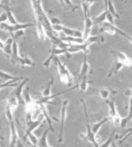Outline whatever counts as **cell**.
<instances>
[{
	"mask_svg": "<svg viewBox=\"0 0 132 147\" xmlns=\"http://www.w3.org/2000/svg\"><path fill=\"white\" fill-rule=\"evenodd\" d=\"M105 9H106L108 12L112 14L115 18H120V15L115 8V6L114 3H113L112 0H108L107 6H106V8Z\"/></svg>",
	"mask_w": 132,
	"mask_h": 147,
	"instance_id": "f1b7e54d",
	"label": "cell"
},
{
	"mask_svg": "<svg viewBox=\"0 0 132 147\" xmlns=\"http://www.w3.org/2000/svg\"><path fill=\"white\" fill-rule=\"evenodd\" d=\"M95 1L96 0H81V7L85 17L90 15V8Z\"/></svg>",
	"mask_w": 132,
	"mask_h": 147,
	"instance_id": "7402d4cb",
	"label": "cell"
},
{
	"mask_svg": "<svg viewBox=\"0 0 132 147\" xmlns=\"http://www.w3.org/2000/svg\"><path fill=\"white\" fill-rule=\"evenodd\" d=\"M13 43V39L12 37H10V38L7 39L4 42L3 49L2 50L5 54L9 57L11 56V53H12Z\"/></svg>",
	"mask_w": 132,
	"mask_h": 147,
	"instance_id": "603a6c76",
	"label": "cell"
},
{
	"mask_svg": "<svg viewBox=\"0 0 132 147\" xmlns=\"http://www.w3.org/2000/svg\"><path fill=\"white\" fill-rule=\"evenodd\" d=\"M114 18H115V17H114V16H113L112 14L108 11L107 15H106V20H107L108 22H109L112 24H115Z\"/></svg>",
	"mask_w": 132,
	"mask_h": 147,
	"instance_id": "60d3db41",
	"label": "cell"
},
{
	"mask_svg": "<svg viewBox=\"0 0 132 147\" xmlns=\"http://www.w3.org/2000/svg\"><path fill=\"white\" fill-rule=\"evenodd\" d=\"M24 34H25V30H18L14 32L12 35H11V37H12L13 40H17V39L21 38L22 36H24Z\"/></svg>",
	"mask_w": 132,
	"mask_h": 147,
	"instance_id": "8d00e7d4",
	"label": "cell"
},
{
	"mask_svg": "<svg viewBox=\"0 0 132 147\" xmlns=\"http://www.w3.org/2000/svg\"><path fill=\"white\" fill-rule=\"evenodd\" d=\"M121 35H122V36H123L124 37H125V38L128 39V41H129V42H130V43H131V44H132V36L128 35V34H127L126 33V32H122Z\"/></svg>",
	"mask_w": 132,
	"mask_h": 147,
	"instance_id": "7bdbcfd3",
	"label": "cell"
},
{
	"mask_svg": "<svg viewBox=\"0 0 132 147\" xmlns=\"http://www.w3.org/2000/svg\"><path fill=\"white\" fill-rule=\"evenodd\" d=\"M68 54L66 49H60V48L55 47V46L53 45L52 49L50 51V54L47 59H46L43 62L42 65L44 68H48L50 66V63L55 57H58V55H65Z\"/></svg>",
	"mask_w": 132,
	"mask_h": 147,
	"instance_id": "8992f818",
	"label": "cell"
},
{
	"mask_svg": "<svg viewBox=\"0 0 132 147\" xmlns=\"http://www.w3.org/2000/svg\"><path fill=\"white\" fill-rule=\"evenodd\" d=\"M54 78H52L49 81V82L48 83L47 86H46L45 88L43 89V91H42L41 96L46 97V96H48L51 95V89H52V87L53 86V84H54Z\"/></svg>",
	"mask_w": 132,
	"mask_h": 147,
	"instance_id": "4dcf8cb0",
	"label": "cell"
},
{
	"mask_svg": "<svg viewBox=\"0 0 132 147\" xmlns=\"http://www.w3.org/2000/svg\"><path fill=\"white\" fill-rule=\"evenodd\" d=\"M36 27L37 34H38V37L39 40L42 41H44L46 39V37L44 28L42 24L40 22H37V21H36Z\"/></svg>",
	"mask_w": 132,
	"mask_h": 147,
	"instance_id": "83f0119b",
	"label": "cell"
},
{
	"mask_svg": "<svg viewBox=\"0 0 132 147\" xmlns=\"http://www.w3.org/2000/svg\"><path fill=\"white\" fill-rule=\"evenodd\" d=\"M10 125V140H9V144L11 147H15L17 145L18 141V134L16 128L14 120L9 122Z\"/></svg>",
	"mask_w": 132,
	"mask_h": 147,
	"instance_id": "5bb4252c",
	"label": "cell"
},
{
	"mask_svg": "<svg viewBox=\"0 0 132 147\" xmlns=\"http://www.w3.org/2000/svg\"><path fill=\"white\" fill-rule=\"evenodd\" d=\"M63 1H64V3L65 4V5L69 7L70 8L73 9V11H75L77 7V6L73 4V3L72 2V1H71V0H63Z\"/></svg>",
	"mask_w": 132,
	"mask_h": 147,
	"instance_id": "f35d334b",
	"label": "cell"
},
{
	"mask_svg": "<svg viewBox=\"0 0 132 147\" xmlns=\"http://www.w3.org/2000/svg\"><path fill=\"white\" fill-rule=\"evenodd\" d=\"M69 103H70V100L69 99H65L63 101L62 107L61 111H60V129L58 135V140H57L60 143H61V142L63 141L65 121H66V119L67 111H68V107Z\"/></svg>",
	"mask_w": 132,
	"mask_h": 147,
	"instance_id": "277c9868",
	"label": "cell"
},
{
	"mask_svg": "<svg viewBox=\"0 0 132 147\" xmlns=\"http://www.w3.org/2000/svg\"><path fill=\"white\" fill-rule=\"evenodd\" d=\"M3 7L4 8L5 12L7 16H8V21L9 22V24H15L18 23V22L16 19L15 16H14L13 13L11 11V9L10 8V6H9V4L8 1L5 2V3L3 6Z\"/></svg>",
	"mask_w": 132,
	"mask_h": 147,
	"instance_id": "e0dca14e",
	"label": "cell"
},
{
	"mask_svg": "<svg viewBox=\"0 0 132 147\" xmlns=\"http://www.w3.org/2000/svg\"><path fill=\"white\" fill-rule=\"evenodd\" d=\"M106 104L108 107V112H109V121H112L113 119L118 118L121 116L119 114L118 112L116 106L115 105L114 98H112V100H108L106 101Z\"/></svg>",
	"mask_w": 132,
	"mask_h": 147,
	"instance_id": "7c38bea8",
	"label": "cell"
},
{
	"mask_svg": "<svg viewBox=\"0 0 132 147\" xmlns=\"http://www.w3.org/2000/svg\"><path fill=\"white\" fill-rule=\"evenodd\" d=\"M89 84L90 82L88 80V78H85V79H83L77 82V88L79 89L81 92L85 93V92L87 91Z\"/></svg>",
	"mask_w": 132,
	"mask_h": 147,
	"instance_id": "f546056e",
	"label": "cell"
},
{
	"mask_svg": "<svg viewBox=\"0 0 132 147\" xmlns=\"http://www.w3.org/2000/svg\"><path fill=\"white\" fill-rule=\"evenodd\" d=\"M6 105H8L11 108V109L13 111V110H15L18 107L19 103H18L17 98L15 96H11L8 98V100H7Z\"/></svg>",
	"mask_w": 132,
	"mask_h": 147,
	"instance_id": "1f68e13d",
	"label": "cell"
},
{
	"mask_svg": "<svg viewBox=\"0 0 132 147\" xmlns=\"http://www.w3.org/2000/svg\"><path fill=\"white\" fill-rule=\"evenodd\" d=\"M111 53L112 54L114 57H116L121 60L124 64V66H126L128 68L132 67V59L129 57L126 53L120 51H111Z\"/></svg>",
	"mask_w": 132,
	"mask_h": 147,
	"instance_id": "8fae6325",
	"label": "cell"
},
{
	"mask_svg": "<svg viewBox=\"0 0 132 147\" xmlns=\"http://www.w3.org/2000/svg\"><path fill=\"white\" fill-rule=\"evenodd\" d=\"M8 21V18L5 12L2 13L1 15H0V24L7 22Z\"/></svg>",
	"mask_w": 132,
	"mask_h": 147,
	"instance_id": "b9f144b4",
	"label": "cell"
},
{
	"mask_svg": "<svg viewBox=\"0 0 132 147\" xmlns=\"http://www.w3.org/2000/svg\"><path fill=\"white\" fill-rule=\"evenodd\" d=\"M94 26L92 18L90 17V15H87L85 17V27L84 31L83 32V40H86L89 37L91 36L92 28Z\"/></svg>",
	"mask_w": 132,
	"mask_h": 147,
	"instance_id": "4fadbf2b",
	"label": "cell"
},
{
	"mask_svg": "<svg viewBox=\"0 0 132 147\" xmlns=\"http://www.w3.org/2000/svg\"><path fill=\"white\" fill-rule=\"evenodd\" d=\"M62 41L69 44H81L84 42L83 38H76L73 36H66L61 38Z\"/></svg>",
	"mask_w": 132,
	"mask_h": 147,
	"instance_id": "d4e9b609",
	"label": "cell"
},
{
	"mask_svg": "<svg viewBox=\"0 0 132 147\" xmlns=\"http://www.w3.org/2000/svg\"><path fill=\"white\" fill-rule=\"evenodd\" d=\"M36 26V24L33 23H19L18 22L15 24H8L7 22L1 23L0 24V28L3 30L9 32L11 35L14 33V32L22 30H25L28 28Z\"/></svg>",
	"mask_w": 132,
	"mask_h": 147,
	"instance_id": "3957f363",
	"label": "cell"
},
{
	"mask_svg": "<svg viewBox=\"0 0 132 147\" xmlns=\"http://www.w3.org/2000/svg\"><path fill=\"white\" fill-rule=\"evenodd\" d=\"M111 146H112V147H118V146L116 145V144L114 141H113V142H112V144H111Z\"/></svg>",
	"mask_w": 132,
	"mask_h": 147,
	"instance_id": "7dc6e473",
	"label": "cell"
},
{
	"mask_svg": "<svg viewBox=\"0 0 132 147\" xmlns=\"http://www.w3.org/2000/svg\"><path fill=\"white\" fill-rule=\"evenodd\" d=\"M114 133H113L105 142H103V143L101 144H99L98 147H110L111 146V144H112V142L114 141Z\"/></svg>",
	"mask_w": 132,
	"mask_h": 147,
	"instance_id": "e575fe53",
	"label": "cell"
},
{
	"mask_svg": "<svg viewBox=\"0 0 132 147\" xmlns=\"http://www.w3.org/2000/svg\"><path fill=\"white\" fill-rule=\"evenodd\" d=\"M81 102L82 105L83 106V109H84L85 111V119H86V123H85V127H86V132L85 133H83L79 135L80 138L85 141H88L91 142V143L93 144L94 147H98L99 143L98 140L96 139V137L94 135V133H92L91 130V125L89 123V118H88V114H87V108L86 103L85 102V101L83 99H81Z\"/></svg>",
	"mask_w": 132,
	"mask_h": 147,
	"instance_id": "7a4b0ae2",
	"label": "cell"
},
{
	"mask_svg": "<svg viewBox=\"0 0 132 147\" xmlns=\"http://www.w3.org/2000/svg\"><path fill=\"white\" fill-rule=\"evenodd\" d=\"M50 21L51 22V24L53 26V25H57V24H62V21L60 20V18H58L56 17H53L52 18H50Z\"/></svg>",
	"mask_w": 132,
	"mask_h": 147,
	"instance_id": "ab89813d",
	"label": "cell"
},
{
	"mask_svg": "<svg viewBox=\"0 0 132 147\" xmlns=\"http://www.w3.org/2000/svg\"><path fill=\"white\" fill-rule=\"evenodd\" d=\"M20 82L18 81H10L6 83H3V84H0V90L2 89L5 88V87H17Z\"/></svg>",
	"mask_w": 132,
	"mask_h": 147,
	"instance_id": "836d02e7",
	"label": "cell"
},
{
	"mask_svg": "<svg viewBox=\"0 0 132 147\" xmlns=\"http://www.w3.org/2000/svg\"><path fill=\"white\" fill-rule=\"evenodd\" d=\"M108 11L106 9H105V11H103L101 13L99 14L98 15L96 16L94 18H92V21H93L94 25L101 24L103 22H105L106 20V15H107Z\"/></svg>",
	"mask_w": 132,
	"mask_h": 147,
	"instance_id": "4316f807",
	"label": "cell"
},
{
	"mask_svg": "<svg viewBox=\"0 0 132 147\" xmlns=\"http://www.w3.org/2000/svg\"><path fill=\"white\" fill-rule=\"evenodd\" d=\"M39 107H40V109L42 112V114H43L44 118L47 121V123L48 124V126H49V129H50V132L52 131L54 133V127H53L52 125V120H51V118L48 114V112L47 111V108H46V105H43V104H38Z\"/></svg>",
	"mask_w": 132,
	"mask_h": 147,
	"instance_id": "ac0fdd59",
	"label": "cell"
},
{
	"mask_svg": "<svg viewBox=\"0 0 132 147\" xmlns=\"http://www.w3.org/2000/svg\"><path fill=\"white\" fill-rule=\"evenodd\" d=\"M124 66V64L121 60L119 59L118 58L114 57V62L113 63L112 67L110 69L109 72L108 73L107 78H110L116 74L118 73L120 70H122V68Z\"/></svg>",
	"mask_w": 132,
	"mask_h": 147,
	"instance_id": "9a60e30c",
	"label": "cell"
},
{
	"mask_svg": "<svg viewBox=\"0 0 132 147\" xmlns=\"http://www.w3.org/2000/svg\"><path fill=\"white\" fill-rule=\"evenodd\" d=\"M0 1H1V0H0Z\"/></svg>",
	"mask_w": 132,
	"mask_h": 147,
	"instance_id": "681fc988",
	"label": "cell"
},
{
	"mask_svg": "<svg viewBox=\"0 0 132 147\" xmlns=\"http://www.w3.org/2000/svg\"><path fill=\"white\" fill-rule=\"evenodd\" d=\"M21 55H19V52H18V45L17 43V40H13V43L12 45V53H11V56L10 57L11 58V61L14 64H18V61Z\"/></svg>",
	"mask_w": 132,
	"mask_h": 147,
	"instance_id": "d6986e66",
	"label": "cell"
},
{
	"mask_svg": "<svg viewBox=\"0 0 132 147\" xmlns=\"http://www.w3.org/2000/svg\"><path fill=\"white\" fill-rule=\"evenodd\" d=\"M25 137L27 138V139H29V141H30V142H31L32 145H35V146L38 145L39 139L33 133H30L29 134L25 135Z\"/></svg>",
	"mask_w": 132,
	"mask_h": 147,
	"instance_id": "d6a6232c",
	"label": "cell"
},
{
	"mask_svg": "<svg viewBox=\"0 0 132 147\" xmlns=\"http://www.w3.org/2000/svg\"><path fill=\"white\" fill-rule=\"evenodd\" d=\"M125 133H126V135H125V136L122 137L121 140H120V143H122V142H124L126 139H128L129 137L131 136V135H132V127L129 128L128 129H127L126 131H125Z\"/></svg>",
	"mask_w": 132,
	"mask_h": 147,
	"instance_id": "74e56055",
	"label": "cell"
},
{
	"mask_svg": "<svg viewBox=\"0 0 132 147\" xmlns=\"http://www.w3.org/2000/svg\"><path fill=\"white\" fill-rule=\"evenodd\" d=\"M24 79V77H17L10 74L8 72L0 70V84H3L10 81L21 82Z\"/></svg>",
	"mask_w": 132,
	"mask_h": 147,
	"instance_id": "2e32d148",
	"label": "cell"
},
{
	"mask_svg": "<svg viewBox=\"0 0 132 147\" xmlns=\"http://www.w3.org/2000/svg\"><path fill=\"white\" fill-rule=\"evenodd\" d=\"M90 71H91V66H90V64L89 62H88L87 54H85L81 66L79 70V73L78 75L77 82L80 81V80L83 79H85V78H88L87 76L90 72Z\"/></svg>",
	"mask_w": 132,
	"mask_h": 147,
	"instance_id": "9c48e42d",
	"label": "cell"
},
{
	"mask_svg": "<svg viewBox=\"0 0 132 147\" xmlns=\"http://www.w3.org/2000/svg\"><path fill=\"white\" fill-rule=\"evenodd\" d=\"M3 46H4V42L1 40V39H0V49L3 50Z\"/></svg>",
	"mask_w": 132,
	"mask_h": 147,
	"instance_id": "ee69618b",
	"label": "cell"
},
{
	"mask_svg": "<svg viewBox=\"0 0 132 147\" xmlns=\"http://www.w3.org/2000/svg\"><path fill=\"white\" fill-rule=\"evenodd\" d=\"M5 116L8 121H9V123L13 121V110L11 109V108L8 105H6L5 106Z\"/></svg>",
	"mask_w": 132,
	"mask_h": 147,
	"instance_id": "d590c367",
	"label": "cell"
},
{
	"mask_svg": "<svg viewBox=\"0 0 132 147\" xmlns=\"http://www.w3.org/2000/svg\"><path fill=\"white\" fill-rule=\"evenodd\" d=\"M18 64H19L22 67L25 66H34L35 65L32 59L27 55H21L18 61Z\"/></svg>",
	"mask_w": 132,
	"mask_h": 147,
	"instance_id": "ffe728a7",
	"label": "cell"
},
{
	"mask_svg": "<svg viewBox=\"0 0 132 147\" xmlns=\"http://www.w3.org/2000/svg\"><path fill=\"white\" fill-rule=\"evenodd\" d=\"M104 1V3H105V9L106 8V6H107V2L108 0H103Z\"/></svg>",
	"mask_w": 132,
	"mask_h": 147,
	"instance_id": "c3c4849f",
	"label": "cell"
},
{
	"mask_svg": "<svg viewBox=\"0 0 132 147\" xmlns=\"http://www.w3.org/2000/svg\"><path fill=\"white\" fill-rule=\"evenodd\" d=\"M29 82V79L28 78H24L21 82H20L18 86L16 87L15 92H14V96L17 98L19 105H25V101L23 99V93L24 90V87Z\"/></svg>",
	"mask_w": 132,
	"mask_h": 147,
	"instance_id": "52a82bcc",
	"label": "cell"
},
{
	"mask_svg": "<svg viewBox=\"0 0 132 147\" xmlns=\"http://www.w3.org/2000/svg\"><path fill=\"white\" fill-rule=\"evenodd\" d=\"M116 93V91H112L108 88H102L100 91H99V95H100L101 98L105 101L110 100V96L112 95H114V94Z\"/></svg>",
	"mask_w": 132,
	"mask_h": 147,
	"instance_id": "cb8c5ba5",
	"label": "cell"
},
{
	"mask_svg": "<svg viewBox=\"0 0 132 147\" xmlns=\"http://www.w3.org/2000/svg\"><path fill=\"white\" fill-rule=\"evenodd\" d=\"M128 92H129V96H130V97H132V86L131 87V89H129V90H128Z\"/></svg>",
	"mask_w": 132,
	"mask_h": 147,
	"instance_id": "f6af8a7d",
	"label": "cell"
},
{
	"mask_svg": "<svg viewBox=\"0 0 132 147\" xmlns=\"http://www.w3.org/2000/svg\"><path fill=\"white\" fill-rule=\"evenodd\" d=\"M53 61L57 68L60 82L66 86H71L73 82V76L69 72L67 66L60 61L58 57H55Z\"/></svg>",
	"mask_w": 132,
	"mask_h": 147,
	"instance_id": "6da1fadb",
	"label": "cell"
},
{
	"mask_svg": "<svg viewBox=\"0 0 132 147\" xmlns=\"http://www.w3.org/2000/svg\"><path fill=\"white\" fill-rule=\"evenodd\" d=\"M53 30L55 32H63L66 36H73L76 38H83V32L78 29H73L64 26V24L53 25Z\"/></svg>",
	"mask_w": 132,
	"mask_h": 147,
	"instance_id": "5b68a950",
	"label": "cell"
},
{
	"mask_svg": "<svg viewBox=\"0 0 132 147\" xmlns=\"http://www.w3.org/2000/svg\"><path fill=\"white\" fill-rule=\"evenodd\" d=\"M50 131V129H48L43 133L42 137L40 138L38 141V143L37 146L38 147H52L50 146L48 143V133Z\"/></svg>",
	"mask_w": 132,
	"mask_h": 147,
	"instance_id": "484cf974",
	"label": "cell"
},
{
	"mask_svg": "<svg viewBox=\"0 0 132 147\" xmlns=\"http://www.w3.org/2000/svg\"><path fill=\"white\" fill-rule=\"evenodd\" d=\"M108 121H109V118H108V117H106V118L101 119V121H98V122H96L92 124V125H91L92 131L96 137L97 133H98V131L101 129L102 126H103L104 124L106 123V122H108Z\"/></svg>",
	"mask_w": 132,
	"mask_h": 147,
	"instance_id": "44dd1931",
	"label": "cell"
},
{
	"mask_svg": "<svg viewBox=\"0 0 132 147\" xmlns=\"http://www.w3.org/2000/svg\"><path fill=\"white\" fill-rule=\"evenodd\" d=\"M101 32H105L110 36H114L116 33L121 34L123 31L119 29L117 26H116L115 24H112L108 22H105L103 24H101Z\"/></svg>",
	"mask_w": 132,
	"mask_h": 147,
	"instance_id": "30bf717a",
	"label": "cell"
},
{
	"mask_svg": "<svg viewBox=\"0 0 132 147\" xmlns=\"http://www.w3.org/2000/svg\"><path fill=\"white\" fill-rule=\"evenodd\" d=\"M57 1H58L60 3V4L62 5H63L64 7H65L66 5H65V4H64V1H63V0H57Z\"/></svg>",
	"mask_w": 132,
	"mask_h": 147,
	"instance_id": "bcb514c9",
	"label": "cell"
},
{
	"mask_svg": "<svg viewBox=\"0 0 132 147\" xmlns=\"http://www.w3.org/2000/svg\"><path fill=\"white\" fill-rule=\"evenodd\" d=\"M44 118V116L42 114V116L40 118V116H39V118L38 119H35V120H33V119L31 118V116H28L27 115V128L26 131H25V135L29 134L30 133H33L34 131L41 125L42 121V119Z\"/></svg>",
	"mask_w": 132,
	"mask_h": 147,
	"instance_id": "ba28073f",
	"label": "cell"
}]
</instances>
